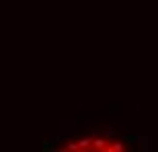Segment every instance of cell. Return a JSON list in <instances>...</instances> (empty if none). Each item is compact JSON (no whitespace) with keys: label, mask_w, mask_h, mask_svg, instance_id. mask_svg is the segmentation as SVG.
Masks as SVG:
<instances>
[{"label":"cell","mask_w":158,"mask_h":152,"mask_svg":"<svg viewBox=\"0 0 158 152\" xmlns=\"http://www.w3.org/2000/svg\"><path fill=\"white\" fill-rule=\"evenodd\" d=\"M111 132L107 136L93 134L90 138H80V140H70L64 146V150H103V152H119L125 150L121 140H109Z\"/></svg>","instance_id":"obj_1"}]
</instances>
